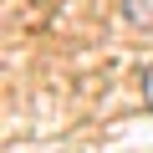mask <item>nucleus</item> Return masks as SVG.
<instances>
[{"instance_id": "f257e3e1", "label": "nucleus", "mask_w": 153, "mask_h": 153, "mask_svg": "<svg viewBox=\"0 0 153 153\" xmlns=\"http://www.w3.org/2000/svg\"><path fill=\"white\" fill-rule=\"evenodd\" d=\"M143 97H148V107H153V71H148V82H143Z\"/></svg>"}]
</instances>
